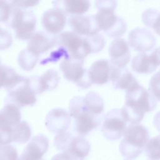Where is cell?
<instances>
[{
  "label": "cell",
  "mask_w": 160,
  "mask_h": 160,
  "mask_svg": "<svg viewBox=\"0 0 160 160\" xmlns=\"http://www.w3.org/2000/svg\"><path fill=\"white\" fill-rule=\"evenodd\" d=\"M157 101L149 91L138 84L126 91L125 104L121 108L128 123L139 124L147 112L153 111Z\"/></svg>",
  "instance_id": "obj_1"
},
{
  "label": "cell",
  "mask_w": 160,
  "mask_h": 160,
  "mask_svg": "<svg viewBox=\"0 0 160 160\" xmlns=\"http://www.w3.org/2000/svg\"><path fill=\"white\" fill-rule=\"evenodd\" d=\"M95 6L98 12L94 17L100 31L110 37L116 38L126 31V22L115 12L117 7L116 1H96Z\"/></svg>",
  "instance_id": "obj_2"
},
{
  "label": "cell",
  "mask_w": 160,
  "mask_h": 160,
  "mask_svg": "<svg viewBox=\"0 0 160 160\" xmlns=\"http://www.w3.org/2000/svg\"><path fill=\"white\" fill-rule=\"evenodd\" d=\"M149 139V132L145 126L139 124H130L119 144L121 154L129 159L136 158L145 149Z\"/></svg>",
  "instance_id": "obj_3"
},
{
  "label": "cell",
  "mask_w": 160,
  "mask_h": 160,
  "mask_svg": "<svg viewBox=\"0 0 160 160\" xmlns=\"http://www.w3.org/2000/svg\"><path fill=\"white\" fill-rule=\"evenodd\" d=\"M69 113L74 119V130L81 136H84L96 129L101 122V117L90 112L86 107L84 97L75 96L71 99Z\"/></svg>",
  "instance_id": "obj_4"
},
{
  "label": "cell",
  "mask_w": 160,
  "mask_h": 160,
  "mask_svg": "<svg viewBox=\"0 0 160 160\" xmlns=\"http://www.w3.org/2000/svg\"><path fill=\"white\" fill-rule=\"evenodd\" d=\"M55 46L64 49L69 58L84 60L91 54V48L86 37L81 36L72 31H64L54 36Z\"/></svg>",
  "instance_id": "obj_5"
},
{
  "label": "cell",
  "mask_w": 160,
  "mask_h": 160,
  "mask_svg": "<svg viewBox=\"0 0 160 160\" xmlns=\"http://www.w3.org/2000/svg\"><path fill=\"white\" fill-rule=\"evenodd\" d=\"M7 25L14 29L16 38L23 41L29 40L35 33L36 18L31 12L13 6Z\"/></svg>",
  "instance_id": "obj_6"
},
{
  "label": "cell",
  "mask_w": 160,
  "mask_h": 160,
  "mask_svg": "<svg viewBox=\"0 0 160 160\" xmlns=\"http://www.w3.org/2000/svg\"><path fill=\"white\" fill-rule=\"evenodd\" d=\"M60 69L66 80L81 88H88L92 85L88 70L84 68V60L71 58L64 59L60 64Z\"/></svg>",
  "instance_id": "obj_7"
},
{
  "label": "cell",
  "mask_w": 160,
  "mask_h": 160,
  "mask_svg": "<svg viewBox=\"0 0 160 160\" xmlns=\"http://www.w3.org/2000/svg\"><path fill=\"white\" fill-rule=\"evenodd\" d=\"M127 123L122 109H113L104 116L101 131L107 139L118 140L124 136Z\"/></svg>",
  "instance_id": "obj_8"
},
{
  "label": "cell",
  "mask_w": 160,
  "mask_h": 160,
  "mask_svg": "<svg viewBox=\"0 0 160 160\" xmlns=\"http://www.w3.org/2000/svg\"><path fill=\"white\" fill-rule=\"evenodd\" d=\"M7 104H12L19 108L33 106L36 102V94L31 88L29 78L24 77L16 85L7 90Z\"/></svg>",
  "instance_id": "obj_9"
},
{
  "label": "cell",
  "mask_w": 160,
  "mask_h": 160,
  "mask_svg": "<svg viewBox=\"0 0 160 160\" xmlns=\"http://www.w3.org/2000/svg\"><path fill=\"white\" fill-rule=\"evenodd\" d=\"M128 42L135 51L145 52L154 48L156 41L154 34L149 29L138 27L129 32Z\"/></svg>",
  "instance_id": "obj_10"
},
{
  "label": "cell",
  "mask_w": 160,
  "mask_h": 160,
  "mask_svg": "<svg viewBox=\"0 0 160 160\" xmlns=\"http://www.w3.org/2000/svg\"><path fill=\"white\" fill-rule=\"evenodd\" d=\"M71 122V117L66 110L60 108H54L47 114L45 125L51 132L60 134L66 132Z\"/></svg>",
  "instance_id": "obj_11"
},
{
  "label": "cell",
  "mask_w": 160,
  "mask_h": 160,
  "mask_svg": "<svg viewBox=\"0 0 160 160\" xmlns=\"http://www.w3.org/2000/svg\"><path fill=\"white\" fill-rule=\"evenodd\" d=\"M68 23L72 31L81 36L98 34L100 31L94 15H74L68 19Z\"/></svg>",
  "instance_id": "obj_12"
},
{
  "label": "cell",
  "mask_w": 160,
  "mask_h": 160,
  "mask_svg": "<svg viewBox=\"0 0 160 160\" xmlns=\"http://www.w3.org/2000/svg\"><path fill=\"white\" fill-rule=\"evenodd\" d=\"M111 63L117 68H124L129 62L131 52L128 42L123 38H115L109 44Z\"/></svg>",
  "instance_id": "obj_13"
},
{
  "label": "cell",
  "mask_w": 160,
  "mask_h": 160,
  "mask_svg": "<svg viewBox=\"0 0 160 160\" xmlns=\"http://www.w3.org/2000/svg\"><path fill=\"white\" fill-rule=\"evenodd\" d=\"M41 24L49 34H58L66 26V15L58 8L49 9L43 13Z\"/></svg>",
  "instance_id": "obj_14"
},
{
  "label": "cell",
  "mask_w": 160,
  "mask_h": 160,
  "mask_svg": "<svg viewBox=\"0 0 160 160\" xmlns=\"http://www.w3.org/2000/svg\"><path fill=\"white\" fill-rule=\"evenodd\" d=\"M49 146L48 139L46 136L39 134L34 136L21 153L19 160H43L44 154Z\"/></svg>",
  "instance_id": "obj_15"
},
{
  "label": "cell",
  "mask_w": 160,
  "mask_h": 160,
  "mask_svg": "<svg viewBox=\"0 0 160 160\" xmlns=\"http://www.w3.org/2000/svg\"><path fill=\"white\" fill-rule=\"evenodd\" d=\"M59 79L58 73L54 69L47 70L41 76L29 78L31 86L36 94L54 89L58 86Z\"/></svg>",
  "instance_id": "obj_16"
},
{
  "label": "cell",
  "mask_w": 160,
  "mask_h": 160,
  "mask_svg": "<svg viewBox=\"0 0 160 160\" xmlns=\"http://www.w3.org/2000/svg\"><path fill=\"white\" fill-rule=\"evenodd\" d=\"M112 64L110 61L102 59L94 61L88 70L92 84H104L110 81Z\"/></svg>",
  "instance_id": "obj_17"
},
{
  "label": "cell",
  "mask_w": 160,
  "mask_h": 160,
  "mask_svg": "<svg viewBox=\"0 0 160 160\" xmlns=\"http://www.w3.org/2000/svg\"><path fill=\"white\" fill-rule=\"evenodd\" d=\"M19 108L12 104H6L0 110V132L9 133L21 121Z\"/></svg>",
  "instance_id": "obj_18"
},
{
  "label": "cell",
  "mask_w": 160,
  "mask_h": 160,
  "mask_svg": "<svg viewBox=\"0 0 160 160\" xmlns=\"http://www.w3.org/2000/svg\"><path fill=\"white\" fill-rule=\"evenodd\" d=\"M110 81L114 88L126 91L139 84L135 77L126 67L117 68L113 65Z\"/></svg>",
  "instance_id": "obj_19"
},
{
  "label": "cell",
  "mask_w": 160,
  "mask_h": 160,
  "mask_svg": "<svg viewBox=\"0 0 160 160\" xmlns=\"http://www.w3.org/2000/svg\"><path fill=\"white\" fill-rule=\"evenodd\" d=\"M55 46L54 36L44 31L35 32L29 40L27 48L36 55L48 51Z\"/></svg>",
  "instance_id": "obj_20"
},
{
  "label": "cell",
  "mask_w": 160,
  "mask_h": 160,
  "mask_svg": "<svg viewBox=\"0 0 160 160\" xmlns=\"http://www.w3.org/2000/svg\"><path fill=\"white\" fill-rule=\"evenodd\" d=\"M54 8L61 9L66 15H82L91 6V3L86 0H64L52 2Z\"/></svg>",
  "instance_id": "obj_21"
},
{
  "label": "cell",
  "mask_w": 160,
  "mask_h": 160,
  "mask_svg": "<svg viewBox=\"0 0 160 160\" xmlns=\"http://www.w3.org/2000/svg\"><path fill=\"white\" fill-rule=\"evenodd\" d=\"M134 71L140 74H150L158 67L151 54L141 52L135 56L131 61Z\"/></svg>",
  "instance_id": "obj_22"
},
{
  "label": "cell",
  "mask_w": 160,
  "mask_h": 160,
  "mask_svg": "<svg viewBox=\"0 0 160 160\" xmlns=\"http://www.w3.org/2000/svg\"><path fill=\"white\" fill-rule=\"evenodd\" d=\"M90 149L91 145L87 139L81 136H73L64 152L84 159L89 154Z\"/></svg>",
  "instance_id": "obj_23"
},
{
  "label": "cell",
  "mask_w": 160,
  "mask_h": 160,
  "mask_svg": "<svg viewBox=\"0 0 160 160\" xmlns=\"http://www.w3.org/2000/svg\"><path fill=\"white\" fill-rule=\"evenodd\" d=\"M24 76L18 74L9 66L0 64V88L4 87L6 90L18 83Z\"/></svg>",
  "instance_id": "obj_24"
},
{
  "label": "cell",
  "mask_w": 160,
  "mask_h": 160,
  "mask_svg": "<svg viewBox=\"0 0 160 160\" xmlns=\"http://www.w3.org/2000/svg\"><path fill=\"white\" fill-rule=\"evenodd\" d=\"M84 101L88 110L92 114L101 116L103 112L104 103L102 98L94 91L89 92L85 97Z\"/></svg>",
  "instance_id": "obj_25"
},
{
  "label": "cell",
  "mask_w": 160,
  "mask_h": 160,
  "mask_svg": "<svg viewBox=\"0 0 160 160\" xmlns=\"http://www.w3.org/2000/svg\"><path fill=\"white\" fill-rule=\"evenodd\" d=\"M31 136V129L29 124L24 121H21L13 128L11 131L12 142L18 144L27 142Z\"/></svg>",
  "instance_id": "obj_26"
},
{
  "label": "cell",
  "mask_w": 160,
  "mask_h": 160,
  "mask_svg": "<svg viewBox=\"0 0 160 160\" xmlns=\"http://www.w3.org/2000/svg\"><path fill=\"white\" fill-rule=\"evenodd\" d=\"M39 56L29 51L27 48L22 49L18 54V63L24 71H31L36 65Z\"/></svg>",
  "instance_id": "obj_27"
},
{
  "label": "cell",
  "mask_w": 160,
  "mask_h": 160,
  "mask_svg": "<svg viewBox=\"0 0 160 160\" xmlns=\"http://www.w3.org/2000/svg\"><path fill=\"white\" fill-rule=\"evenodd\" d=\"M142 21L146 26L152 28L160 36V12L157 9H146L142 14Z\"/></svg>",
  "instance_id": "obj_28"
},
{
  "label": "cell",
  "mask_w": 160,
  "mask_h": 160,
  "mask_svg": "<svg viewBox=\"0 0 160 160\" xmlns=\"http://www.w3.org/2000/svg\"><path fill=\"white\" fill-rule=\"evenodd\" d=\"M144 151L150 159H160V134L149 139Z\"/></svg>",
  "instance_id": "obj_29"
},
{
  "label": "cell",
  "mask_w": 160,
  "mask_h": 160,
  "mask_svg": "<svg viewBox=\"0 0 160 160\" xmlns=\"http://www.w3.org/2000/svg\"><path fill=\"white\" fill-rule=\"evenodd\" d=\"M84 37H86L88 41L91 53H97L104 48L106 41L104 37L101 34L98 33L94 35H90Z\"/></svg>",
  "instance_id": "obj_30"
},
{
  "label": "cell",
  "mask_w": 160,
  "mask_h": 160,
  "mask_svg": "<svg viewBox=\"0 0 160 160\" xmlns=\"http://www.w3.org/2000/svg\"><path fill=\"white\" fill-rule=\"evenodd\" d=\"M72 136L73 135L68 132H64L57 134L54 140V145L56 149L64 152L66 149Z\"/></svg>",
  "instance_id": "obj_31"
},
{
  "label": "cell",
  "mask_w": 160,
  "mask_h": 160,
  "mask_svg": "<svg viewBox=\"0 0 160 160\" xmlns=\"http://www.w3.org/2000/svg\"><path fill=\"white\" fill-rule=\"evenodd\" d=\"M148 91L157 101H160V70L151 78Z\"/></svg>",
  "instance_id": "obj_32"
},
{
  "label": "cell",
  "mask_w": 160,
  "mask_h": 160,
  "mask_svg": "<svg viewBox=\"0 0 160 160\" xmlns=\"http://www.w3.org/2000/svg\"><path fill=\"white\" fill-rule=\"evenodd\" d=\"M0 160H19L16 148L9 144L0 146Z\"/></svg>",
  "instance_id": "obj_33"
},
{
  "label": "cell",
  "mask_w": 160,
  "mask_h": 160,
  "mask_svg": "<svg viewBox=\"0 0 160 160\" xmlns=\"http://www.w3.org/2000/svg\"><path fill=\"white\" fill-rule=\"evenodd\" d=\"M12 9L11 1H0V22L8 24Z\"/></svg>",
  "instance_id": "obj_34"
},
{
  "label": "cell",
  "mask_w": 160,
  "mask_h": 160,
  "mask_svg": "<svg viewBox=\"0 0 160 160\" xmlns=\"http://www.w3.org/2000/svg\"><path fill=\"white\" fill-rule=\"evenodd\" d=\"M12 43L11 34L6 29L0 28V50L9 48Z\"/></svg>",
  "instance_id": "obj_35"
},
{
  "label": "cell",
  "mask_w": 160,
  "mask_h": 160,
  "mask_svg": "<svg viewBox=\"0 0 160 160\" xmlns=\"http://www.w3.org/2000/svg\"><path fill=\"white\" fill-rule=\"evenodd\" d=\"M11 3L14 7L24 9H26L29 7H32L37 5L39 3V1H30V0L11 1Z\"/></svg>",
  "instance_id": "obj_36"
},
{
  "label": "cell",
  "mask_w": 160,
  "mask_h": 160,
  "mask_svg": "<svg viewBox=\"0 0 160 160\" xmlns=\"http://www.w3.org/2000/svg\"><path fill=\"white\" fill-rule=\"evenodd\" d=\"M59 160H84V159L78 158L67 152H61L54 156Z\"/></svg>",
  "instance_id": "obj_37"
},
{
  "label": "cell",
  "mask_w": 160,
  "mask_h": 160,
  "mask_svg": "<svg viewBox=\"0 0 160 160\" xmlns=\"http://www.w3.org/2000/svg\"><path fill=\"white\" fill-rule=\"evenodd\" d=\"M151 56L154 59V61L158 66L160 65V46L156 48L151 53Z\"/></svg>",
  "instance_id": "obj_38"
},
{
  "label": "cell",
  "mask_w": 160,
  "mask_h": 160,
  "mask_svg": "<svg viewBox=\"0 0 160 160\" xmlns=\"http://www.w3.org/2000/svg\"><path fill=\"white\" fill-rule=\"evenodd\" d=\"M153 123L158 131L160 132V111L158 112L155 114L153 119Z\"/></svg>",
  "instance_id": "obj_39"
},
{
  "label": "cell",
  "mask_w": 160,
  "mask_h": 160,
  "mask_svg": "<svg viewBox=\"0 0 160 160\" xmlns=\"http://www.w3.org/2000/svg\"><path fill=\"white\" fill-rule=\"evenodd\" d=\"M0 64H2V63H1V59H0Z\"/></svg>",
  "instance_id": "obj_40"
},
{
  "label": "cell",
  "mask_w": 160,
  "mask_h": 160,
  "mask_svg": "<svg viewBox=\"0 0 160 160\" xmlns=\"http://www.w3.org/2000/svg\"><path fill=\"white\" fill-rule=\"evenodd\" d=\"M149 160H153V159H149Z\"/></svg>",
  "instance_id": "obj_41"
},
{
  "label": "cell",
  "mask_w": 160,
  "mask_h": 160,
  "mask_svg": "<svg viewBox=\"0 0 160 160\" xmlns=\"http://www.w3.org/2000/svg\"><path fill=\"white\" fill-rule=\"evenodd\" d=\"M126 160H129V159H126Z\"/></svg>",
  "instance_id": "obj_42"
}]
</instances>
